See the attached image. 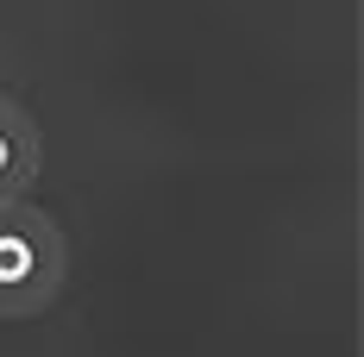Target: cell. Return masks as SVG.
<instances>
[{"instance_id":"6da1fadb","label":"cell","mask_w":364,"mask_h":357,"mask_svg":"<svg viewBox=\"0 0 364 357\" xmlns=\"http://www.w3.org/2000/svg\"><path fill=\"white\" fill-rule=\"evenodd\" d=\"M63 282H70V251L57 219L26 194L0 201V320H32L57 307Z\"/></svg>"},{"instance_id":"7a4b0ae2","label":"cell","mask_w":364,"mask_h":357,"mask_svg":"<svg viewBox=\"0 0 364 357\" xmlns=\"http://www.w3.org/2000/svg\"><path fill=\"white\" fill-rule=\"evenodd\" d=\"M38 170H44V138H38L32 113L19 107L13 94H0V201L32 194Z\"/></svg>"}]
</instances>
